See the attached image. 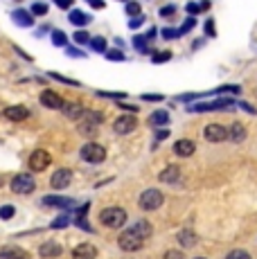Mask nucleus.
I'll list each match as a JSON object with an SVG mask.
<instances>
[{"label":"nucleus","mask_w":257,"mask_h":259,"mask_svg":"<svg viewBox=\"0 0 257 259\" xmlns=\"http://www.w3.org/2000/svg\"><path fill=\"white\" fill-rule=\"evenodd\" d=\"M100 221L106 228H122L126 223V212L122 207H106L100 212Z\"/></svg>","instance_id":"f257e3e1"},{"label":"nucleus","mask_w":257,"mask_h":259,"mask_svg":"<svg viewBox=\"0 0 257 259\" xmlns=\"http://www.w3.org/2000/svg\"><path fill=\"white\" fill-rule=\"evenodd\" d=\"M117 243H120L122 250H128V252H136L142 248V243H145V237H140L133 228H128V230H124L120 235V239H117Z\"/></svg>","instance_id":"f03ea898"},{"label":"nucleus","mask_w":257,"mask_h":259,"mask_svg":"<svg viewBox=\"0 0 257 259\" xmlns=\"http://www.w3.org/2000/svg\"><path fill=\"white\" fill-rule=\"evenodd\" d=\"M81 158L86 162H93V165H100L104 162V158H106V149L102 147V144L97 142H88L81 147Z\"/></svg>","instance_id":"7ed1b4c3"},{"label":"nucleus","mask_w":257,"mask_h":259,"mask_svg":"<svg viewBox=\"0 0 257 259\" xmlns=\"http://www.w3.org/2000/svg\"><path fill=\"white\" fill-rule=\"evenodd\" d=\"M235 104V99H215V102H203V104H192L190 111L192 113H207V111H226Z\"/></svg>","instance_id":"20e7f679"},{"label":"nucleus","mask_w":257,"mask_h":259,"mask_svg":"<svg viewBox=\"0 0 257 259\" xmlns=\"http://www.w3.org/2000/svg\"><path fill=\"white\" fill-rule=\"evenodd\" d=\"M162 201H165V196H162L158 189H147L140 196V207L145 212H151V210H158V207L162 205Z\"/></svg>","instance_id":"39448f33"},{"label":"nucleus","mask_w":257,"mask_h":259,"mask_svg":"<svg viewBox=\"0 0 257 259\" xmlns=\"http://www.w3.org/2000/svg\"><path fill=\"white\" fill-rule=\"evenodd\" d=\"M34 187H36V183H34V178L27 176V174H18V176H14V181H12L14 194H32Z\"/></svg>","instance_id":"423d86ee"},{"label":"nucleus","mask_w":257,"mask_h":259,"mask_svg":"<svg viewBox=\"0 0 257 259\" xmlns=\"http://www.w3.org/2000/svg\"><path fill=\"white\" fill-rule=\"evenodd\" d=\"M52 162L50 153L43 151V149H36V151L29 156V167L34 169V171H43V169H48V165Z\"/></svg>","instance_id":"0eeeda50"},{"label":"nucleus","mask_w":257,"mask_h":259,"mask_svg":"<svg viewBox=\"0 0 257 259\" xmlns=\"http://www.w3.org/2000/svg\"><path fill=\"white\" fill-rule=\"evenodd\" d=\"M205 140L207 142H224L228 140V128L221 124H207L205 126Z\"/></svg>","instance_id":"6e6552de"},{"label":"nucleus","mask_w":257,"mask_h":259,"mask_svg":"<svg viewBox=\"0 0 257 259\" xmlns=\"http://www.w3.org/2000/svg\"><path fill=\"white\" fill-rule=\"evenodd\" d=\"M136 124L138 122L133 115H122L113 122V128H115V133H120V136H126V133H131L133 128H136Z\"/></svg>","instance_id":"1a4fd4ad"},{"label":"nucleus","mask_w":257,"mask_h":259,"mask_svg":"<svg viewBox=\"0 0 257 259\" xmlns=\"http://www.w3.org/2000/svg\"><path fill=\"white\" fill-rule=\"evenodd\" d=\"M70 181H72V171H70V169H57V171H54V176L50 178V185L54 189H63V187L70 185Z\"/></svg>","instance_id":"9d476101"},{"label":"nucleus","mask_w":257,"mask_h":259,"mask_svg":"<svg viewBox=\"0 0 257 259\" xmlns=\"http://www.w3.org/2000/svg\"><path fill=\"white\" fill-rule=\"evenodd\" d=\"M97 257V248L93 243H79L72 250V259H95Z\"/></svg>","instance_id":"9b49d317"},{"label":"nucleus","mask_w":257,"mask_h":259,"mask_svg":"<svg viewBox=\"0 0 257 259\" xmlns=\"http://www.w3.org/2000/svg\"><path fill=\"white\" fill-rule=\"evenodd\" d=\"M7 119H12V122H23V119L29 117V111L25 106H7L3 113Z\"/></svg>","instance_id":"f8f14e48"},{"label":"nucleus","mask_w":257,"mask_h":259,"mask_svg":"<svg viewBox=\"0 0 257 259\" xmlns=\"http://www.w3.org/2000/svg\"><path fill=\"white\" fill-rule=\"evenodd\" d=\"M41 104L46 108H52V111H54V108H61L63 106V99L59 97L54 91H43L41 93Z\"/></svg>","instance_id":"ddd939ff"},{"label":"nucleus","mask_w":257,"mask_h":259,"mask_svg":"<svg viewBox=\"0 0 257 259\" xmlns=\"http://www.w3.org/2000/svg\"><path fill=\"white\" fill-rule=\"evenodd\" d=\"M43 205H57V207H61V210H72L75 201H72V198H63V196H46L43 198Z\"/></svg>","instance_id":"4468645a"},{"label":"nucleus","mask_w":257,"mask_h":259,"mask_svg":"<svg viewBox=\"0 0 257 259\" xmlns=\"http://www.w3.org/2000/svg\"><path fill=\"white\" fill-rule=\"evenodd\" d=\"M194 151H196V147H194V142L192 140H179L174 144V153L176 156H181V158H190Z\"/></svg>","instance_id":"2eb2a0df"},{"label":"nucleus","mask_w":257,"mask_h":259,"mask_svg":"<svg viewBox=\"0 0 257 259\" xmlns=\"http://www.w3.org/2000/svg\"><path fill=\"white\" fill-rule=\"evenodd\" d=\"M12 21L21 27H29L34 23V14L25 12V9H16V12H12Z\"/></svg>","instance_id":"dca6fc26"},{"label":"nucleus","mask_w":257,"mask_h":259,"mask_svg":"<svg viewBox=\"0 0 257 259\" xmlns=\"http://www.w3.org/2000/svg\"><path fill=\"white\" fill-rule=\"evenodd\" d=\"M179 243L183 248H194L196 243H199V237H196V232L194 230H183V232H179Z\"/></svg>","instance_id":"f3484780"},{"label":"nucleus","mask_w":257,"mask_h":259,"mask_svg":"<svg viewBox=\"0 0 257 259\" xmlns=\"http://www.w3.org/2000/svg\"><path fill=\"white\" fill-rule=\"evenodd\" d=\"M61 108H63V113H66V117H70V119H81V115H83V106L77 102H68V104H63Z\"/></svg>","instance_id":"a211bd4d"},{"label":"nucleus","mask_w":257,"mask_h":259,"mask_svg":"<svg viewBox=\"0 0 257 259\" xmlns=\"http://www.w3.org/2000/svg\"><path fill=\"white\" fill-rule=\"evenodd\" d=\"M179 176H181L179 165H169V167H165L160 171V183H176L179 181Z\"/></svg>","instance_id":"6ab92c4d"},{"label":"nucleus","mask_w":257,"mask_h":259,"mask_svg":"<svg viewBox=\"0 0 257 259\" xmlns=\"http://www.w3.org/2000/svg\"><path fill=\"white\" fill-rule=\"evenodd\" d=\"M38 252H41V257H59L61 255V246L57 241H46L38 248Z\"/></svg>","instance_id":"aec40b11"},{"label":"nucleus","mask_w":257,"mask_h":259,"mask_svg":"<svg viewBox=\"0 0 257 259\" xmlns=\"http://www.w3.org/2000/svg\"><path fill=\"white\" fill-rule=\"evenodd\" d=\"M228 136H230L232 142H244V140H246V128H244V124H241V122H235V124L230 126Z\"/></svg>","instance_id":"412c9836"},{"label":"nucleus","mask_w":257,"mask_h":259,"mask_svg":"<svg viewBox=\"0 0 257 259\" xmlns=\"http://www.w3.org/2000/svg\"><path fill=\"white\" fill-rule=\"evenodd\" d=\"M68 18H70V23H72V25H79V27H83V25H88V23L93 21L91 14H83V12H79V9L70 12V16H68Z\"/></svg>","instance_id":"4be33fe9"},{"label":"nucleus","mask_w":257,"mask_h":259,"mask_svg":"<svg viewBox=\"0 0 257 259\" xmlns=\"http://www.w3.org/2000/svg\"><path fill=\"white\" fill-rule=\"evenodd\" d=\"M169 122V113L167 111H156L149 115V124L151 126H165V124Z\"/></svg>","instance_id":"5701e85b"},{"label":"nucleus","mask_w":257,"mask_h":259,"mask_svg":"<svg viewBox=\"0 0 257 259\" xmlns=\"http://www.w3.org/2000/svg\"><path fill=\"white\" fill-rule=\"evenodd\" d=\"M0 259H27L25 250H21V248H5L3 252H0Z\"/></svg>","instance_id":"b1692460"},{"label":"nucleus","mask_w":257,"mask_h":259,"mask_svg":"<svg viewBox=\"0 0 257 259\" xmlns=\"http://www.w3.org/2000/svg\"><path fill=\"white\" fill-rule=\"evenodd\" d=\"M83 119H86L88 124H102L104 122V115L102 113H97V111H83Z\"/></svg>","instance_id":"393cba45"},{"label":"nucleus","mask_w":257,"mask_h":259,"mask_svg":"<svg viewBox=\"0 0 257 259\" xmlns=\"http://www.w3.org/2000/svg\"><path fill=\"white\" fill-rule=\"evenodd\" d=\"M133 230H136L140 237H145V239L151 235V226H149V223H147V221H138L136 226H133Z\"/></svg>","instance_id":"a878e982"},{"label":"nucleus","mask_w":257,"mask_h":259,"mask_svg":"<svg viewBox=\"0 0 257 259\" xmlns=\"http://www.w3.org/2000/svg\"><path fill=\"white\" fill-rule=\"evenodd\" d=\"M68 223H70V217H68V214H61L59 219H54V221H52V228H54V230H59V228H66Z\"/></svg>","instance_id":"bb28decb"},{"label":"nucleus","mask_w":257,"mask_h":259,"mask_svg":"<svg viewBox=\"0 0 257 259\" xmlns=\"http://www.w3.org/2000/svg\"><path fill=\"white\" fill-rule=\"evenodd\" d=\"M91 48H93V50H97V52H104V50H106V41H104L102 36L91 38Z\"/></svg>","instance_id":"cd10ccee"},{"label":"nucleus","mask_w":257,"mask_h":259,"mask_svg":"<svg viewBox=\"0 0 257 259\" xmlns=\"http://www.w3.org/2000/svg\"><path fill=\"white\" fill-rule=\"evenodd\" d=\"M52 43H54V46H66V34H63L61 29L52 32Z\"/></svg>","instance_id":"c85d7f7f"},{"label":"nucleus","mask_w":257,"mask_h":259,"mask_svg":"<svg viewBox=\"0 0 257 259\" xmlns=\"http://www.w3.org/2000/svg\"><path fill=\"white\" fill-rule=\"evenodd\" d=\"M46 12H48V5L46 3H34L32 5V14H34V16H43Z\"/></svg>","instance_id":"c756f323"},{"label":"nucleus","mask_w":257,"mask_h":259,"mask_svg":"<svg viewBox=\"0 0 257 259\" xmlns=\"http://www.w3.org/2000/svg\"><path fill=\"white\" fill-rule=\"evenodd\" d=\"M162 36L165 38H179V36H183V32L181 29H174V27H165L162 29Z\"/></svg>","instance_id":"7c9ffc66"},{"label":"nucleus","mask_w":257,"mask_h":259,"mask_svg":"<svg viewBox=\"0 0 257 259\" xmlns=\"http://www.w3.org/2000/svg\"><path fill=\"white\" fill-rule=\"evenodd\" d=\"M133 46L138 48V52H147V36H136L133 38Z\"/></svg>","instance_id":"2f4dec72"},{"label":"nucleus","mask_w":257,"mask_h":259,"mask_svg":"<svg viewBox=\"0 0 257 259\" xmlns=\"http://www.w3.org/2000/svg\"><path fill=\"white\" fill-rule=\"evenodd\" d=\"M126 14L128 16H138V14H140V5L133 3V0H128L126 3Z\"/></svg>","instance_id":"473e14b6"},{"label":"nucleus","mask_w":257,"mask_h":259,"mask_svg":"<svg viewBox=\"0 0 257 259\" xmlns=\"http://www.w3.org/2000/svg\"><path fill=\"white\" fill-rule=\"evenodd\" d=\"M14 212H16V210H14L12 205H3V207H0V219H12Z\"/></svg>","instance_id":"72a5a7b5"},{"label":"nucleus","mask_w":257,"mask_h":259,"mask_svg":"<svg viewBox=\"0 0 257 259\" xmlns=\"http://www.w3.org/2000/svg\"><path fill=\"white\" fill-rule=\"evenodd\" d=\"M169 59H172L169 52H156L154 54V63H165V61H169Z\"/></svg>","instance_id":"f704fd0d"},{"label":"nucleus","mask_w":257,"mask_h":259,"mask_svg":"<svg viewBox=\"0 0 257 259\" xmlns=\"http://www.w3.org/2000/svg\"><path fill=\"white\" fill-rule=\"evenodd\" d=\"M79 131H81L83 133V136H95V128H93V124H88V122H83L81 124V126H79Z\"/></svg>","instance_id":"c9c22d12"},{"label":"nucleus","mask_w":257,"mask_h":259,"mask_svg":"<svg viewBox=\"0 0 257 259\" xmlns=\"http://www.w3.org/2000/svg\"><path fill=\"white\" fill-rule=\"evenodd\" d=\"M226 259H250V255L248 252H244V250H232Z\"/></svg>","instance_id":"e433bc0d"},{"label":"nucleus","mask_w":257,"mask_h":259,"mask_svg":"<svg viewBox=\"0 0 257 259\" xmlns=\"http://www.w3.org/2000/svg\"><path fill=\"white\" fill-rule=\"evenodd\" d=\"M75 43H91L88 32H75Z\"/></svg>","instance_id":"4c0bfd02"},{"label":"nucleus","mask_w":257,"mask_h":259,"mask_svg":"<svg viewBox=\"0 0 257 259\" xmlns=\"http://www.w3.org/2000/svg\"><path fill=\"white\" fill-rule=\"evenodd\" d=\"M165 259H185V255H183V250H167Z\"/></svg>","instance_id":"58836bf2"},{"label":"nucleus","mask_w":257,"mask_h":259,"mask_svg":"<svg viewBox=\"0 0 257 259\" xmlns=\"http://www.w3.org/2000/svg\"><path fill=\"white\" fill-rule=\"evenodd\" d=\"M174 12H176L174 5H167V7H162V9H160V16H162V18H165V16L169 18V16H174Z\"/></svg>","instance_id":"ea45409f"},{"label":"nucleus","mask_w":257,"mask_h":259,"mask_svg":"<svg viewBox=\"0 0 257 259\" xmlns=\"http://www.w3.org/2000/svg\"><path fill=\"white\" fill-rule=\"evenodd\" d=\"M106 59H111V61H124V54L122 52H106Z\"/></svg>","instance_id":"a19ab883"},{"label":"nucleus","mask_w":257,"mask_h":259,"mask_svg":"<svg viewBox=\"0 0 257 259\" xmlns=\"http://www.w3.org/2000/svg\"><path fill=\"white\" fill-rule=\"evenodd\" d=\"M57 81H63V83H68V86H79L77 81H72V79H66V77H61V74H52Z\"/></svg>","instance_id":"79ce46f5"},{"label":"nucleus","mask_w":257,"mask_h":259,"mask_svg":"<svg viewBox=\"0 0 257 259\" xmlns=\"http://www.w3.org/2000/svg\"><path fill=\"white\" fill-rule=\"evenodd\" d=\"M192 27H194V18H187V21H185V25H183V27H181V32L185 34V32H190Z\"/></svg>","instance_id":"37998d69"},{"label":"nucleus","mask_w":257,"mask_h":259,"mask_svg":"<svg viewBox=\"0 0 257 259\" xmlns=\"http://www.w3.org/2000/svg\"><path fill=\"white\" fill-rule=\"evenodd\" d=\"M205 32H207V36H215V21L212 18L205 23Z\"/></svg>","instance_id":"c03bdc74"},{"label":"nucleus","mask_w":257,"mask_h":259,"mask_svg":"<svg viewBox=\"0 0 257 259\" xmlns=\"http://www.w3.org/2000/svg\"><path fill=\"white\" fill-rule=\"evenodd\" d=\"M142 99H147V102H160L162 95H142Z\"/></svg>","instance_id":"a18cd8bd"},{"label":"nucleus","mask_w":257,"mask_h":259,"mask_svg":"<svg viewBox=\"0 0 257 259\" xmlns=\"http://www.w3.org/2000/svg\"><path fill=\"white\" fill-rule=\"evenodd\" d=\"M187 12H190V14H199V12H201V5L190 3V5H187Z\"/></svg>","instance_id":"49530a36"},{"label":"nucleus","mask_w":257,"mask_h":259,"mask_svg":"<svg viewBox=\"0 0 257 259\" xmlns=\"http://www.w3.org/2000/svg\"><path fill=\"white\" fill-rule=\"evenodd\" d=\"M54 3L59 5V7H63V9H68L72 5V0H54Z\"/></svg>","instance_id":"de8ad7c7"},{"label":"nucleus","mask_w":257,"mask_h":259,"mask_svg":"<svg viewBox=\"0 0 257 259\" xmlns=\"http://www.w3.org/2000/svg\"><path fill=\"white\" fill-rule=\"evenodd\" d=\"M128 25H131L133 29H138V27H140V25H142V18H140V16H136V18H133V21L128 23Z\"/></svg>","instance_id":"09e8293b"},{"label":"nucleus","mask_w":257,"mask_h":259,"mask_svg":"<svg viewBox=\"0 0 257 259\" xmlns=\"http://www.w3.org/2000/svg\"><path fill=\"white\" fill-rule=\"evenodd\" d=\"M167 136H169V131H167V128H165V131H158V133H156V140L160 142V140H165Z\"/></svg>","instance_id":"8fccbe9b"},{"label":"nucleus","mask_w":257,"mask_h":259,"mask_svg":"<svg viewBox=\"0 0 257 259\" xmlns=\"http://www.w3.org/2000/svg\"><path fill=\"white\" fill-rule=\"evenodd\" d=\"M86 3H88V5H93V7H95V9H102V7H104V3H102V0H86Z\"/></svg>","instance_id":"3c124183"},{"label":"nucleus","mask_w":257,"mask_h":259,"mask_svg":"<svg viewBox=\"0 0 257 259\" xmlns=\"http://www.w3.org/2000/svg\"><path fill=\"white\" fill-rule=\"evenodd\" d=\"M196 259H205V257H196Z\"/></svg>","instance_id":"603ef678"},{"label":"nucleus","mask_w":257,"mask_h":259,"mask_svg":"<svg viewBox=\"0 0 257 259\" xmlns=\"http://www.w3.org/2000/svg\"><path fill=\"white\" fill-rule=\"evenodd\" d=\"M124 3H128V0H124Z\"/></svg>","instance_id":"864d4df0"}]
</instances>
